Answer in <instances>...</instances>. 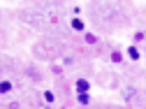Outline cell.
<instances>
[{
  "label": "cell",
  "instance_id": "obj_1",
  "mask_svg": "<svg viewBox=\"0 0 146 109\" xmlns=\"http://www.w3.org/2000/svg\"><path fill=\"white\" fill-rule=\"evenodd\" d=\"M74 88H77V93H90V81L84 79V77H79L74 81Z\"/></svg>",
  "mask_w": 146,
  "mask_h": 109
},
{
  "label": "cell",
  "instance_id": "obj_2",
  "mask_svg": "<svg viewBox=\"0 0 146 109\" xmlns=\"http://www.w3.org/2000/svg\"><path fill=\"white\" fill-rule=\"evenodd\" d=\"M125 56L130 58V60H135V63H137V60L141 58V51H139V47H137V44H130V47L125 49Z\"/></svg>",
  "mask_w": 146,
  "mask_h": 109
},
{
  "label": "cell",
  "instance_id": "obj_3",
  "mask_svg": "<svg viewBox=\"0 0 146 109\" xmlns=\"http://www.w3.org/2000/svg\"><path fill=\"white\" fill-rule=\"evenodd\" d=\"M70 26H72V30H77V33H86V23H84V19H79V16H72Z\"/></svg>",
  "mask_w": 146,
  "mask_h": 109
},
{
  "label": "cell",
  "instance_id": "obj_4",
  "mask_svg": "<svg viewBox=\"0 0 146 109\" xmlns=\"http://www.w3.org/2000/svg\"><path fill=\"white\" fill-rule=\"evenodd\" d=\"M12 81H0V95H9L12 93Z\"/></svg>",
  "mask_w": 146,
  "mask_h": 109
},
{
  "label": "cell",
  "instance_id": "obj_5",
  "mask_svg": "<svg viewBox=\"0 0 146 109\" xmlns=\"http://www.w3.org/2000/svg\"><path fill=\"white\" fill-rule=\"evenodd\" d=\"M77 102L79 104H90L93 98H90V93H77Z\"/></svg>",
  "mask_w": 146,
  "mask_h": 109
},
{
  "label": "cell",
  "instance_id": "obj_6",
  "mask_svg": "<svg viewBox=\"0 0 146 109\" xmlns=\"http://www.w3.org/2000/svg\"><path fill=\"white\" fill-rule=\"evenodd\" d=\"M123 58H125V56H123V51H118V49H116V51H111V56H109V60L116 63V65H118V63H123Z\"/></svg>",
  "mask_w": 146,
  "mask_h": 109
},
{
  "label": "cell",
  "instance_id": "obj_7",
  "mask_svg": "<svg viewBox=\"0 0 146 109\" xmlns=\"http://www.w3.org/2000/svg\"><path fill=\"white\" fill-rule=\"evenodd\" d=\"M146 40V30H137L135 35H132V44H139V42H144Z\"/></svg>",
  "mask_w": 146,
  "mask_h": 109
},
{
  "label": "cell",
  "instance_id": "obj_8",
  "mask_svg": "<svg viewBox=\"0 0 146 109\" xmlns=\"http://www.w3.org/2000/svg\"><path fill=\"white\" fill-rule=\"evenodd\" d=\"M84 40H86L88 44H98V42H100V37L93 35V33H84Z\"/></svg>",
  "mask_w": 146,
  "mask_h": 109
},
{
  "label": "cell",
  "instance_id": "obj_9",
  "mask_svg": "<svg viewBox=\"0 0 146 109\" xmlns=\"http://www.w3.org/2000/svg\"><path fill=\"white\" fill-rule=\"evenodd\" d=\"M42 98H44V102H46V104L56 102V95H53V90H44V93H42Z\"/></svg>",
  "mask_w": 146,
  "mask_h": 109
}]
</instances>
